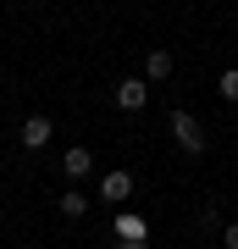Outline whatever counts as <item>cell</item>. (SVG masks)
I'll return each instance as SVG.
<instances>
[{
  "instance_id": "obj_1",
  "label": "cell",
  "mask_w": 238,
  "mask_h": 249,
  "mask_svg": "<svg viewBox=\"0 0 238 249\" xmlns=\"http://www.w3.org/2000/svg\"><path fill=\"white\" fill-rule=\"evenodd\" d=\"M172 139H177V150H188V155H205V127H200L188 111H172Z\"/></svg>"
},
{
  "instance_id": "obj_2",
  "label": "cell",
  "mask_w": 238,
  "mask_h": 249,
  "mask_svg": "<svg viewBox=\"0 0 238 249\" xmlns=\"http://www.w3.org/2000/svg\"><path fill=\"white\" fill-rule=\"evenodd\" d=\"M144 100H150V78H122L116 83V106L122 111H144Z\"/></svg>"
},
{
  "instance_id": "obj_3",
  "label": "cell",
  "mask_w": 238,
  "mask_h": 249,
  "mask_svg": "<svg viewBox=\"0 0 238 249\" xmlns=\"http://www.w3.org/2000/svg\"><path fill=\"white\" fill-rule=\"evenodd\" d=\"M128 194H133V172H106L100 178V199L106 205H128Z\"/></svg>"
},
{
  "instance_id": "obj_4",
  "label": "cell",
  "mask_w": 238,
  "mask_h": 249,
  "mask_svg": "<svg viewBox=\"0 0 238 249\" xmlns=\"http://www.w3.org/2000/svg\"><path fill=\"white\" fill-rule=\"evenodd\" d=\"M89 172H94V155H89L83 144H72V150H67V160H61V178H67V183H83Z\"/></svg>"
},
{
  "instance_id": "obj_5",
  "label": "cell",
  "mask_w": 238,
  "mask_h": 249,
  "mask_svg": "<svg viewBox=\"0 0 238 249\" xmlns=\"http://www.w3.org/2000/svg\"><path fill=\"white\" fill-rule=\"evenodd\" d=\"M116 238L122 244H150V222L144 216H116Z\"/></svg>"
},
{
  "instance_id": "obj_6",
  "label": "cell",
  "mask_w": 238,
  "mask_h": 249,
  "mask_svg": "<svg viewBox=\"0 0 238 249\" xmlns=\"http://www.w3.org/2000/svg\"><path fill=\"white\" fill-rule=\"evenodd\" d=\"M50 133H55V122H50V116H28V122H22V144H28V150L50 144Z\"/></svg>"
},
{
  "instance_id": "obj_7",
  "label": "cell",
  "mask_w": 238,
  "mask_h": 249,
  "mask_svg": "<svg viewBox=\"0 0 238 249\" xmlns=\"http://www.w3.org/2000/svg\"><path fill=\"white\" fill-rule=\"evenodd\" d=\"M172 50H150V55H144V78H150V83H166L172 78Z\"/></svg>"
},
{
  "instance_id": "obj_8",
  "label": "cell",
  "mask_w": 238,
  "mask_h": 249,
  "mask_svg": "<svg viewBox=\"0 0 238 249\" xmlns=\"http://www.w3.org/2000/svg\"><path fill=\"white\" fill-rule=\"evenodd\" d=\"M216 94L227 100V106H238V67H227V72L216 78Z\"/></svg>"
},
{
  "instance_id": "obj_9",
  "label": "cell",
  "mask_w": 238,
  "mask_h": 249,
  "mask_svg": "<svg viewBox=\"0 0 238 249\" xmlns=\"http://www.w3.org/2000/svg\"><path fill=\"white\" fill-rule=\"evenodd\" d=\"M89 211V199L78 194V188H67V194H61V216H83Z\"/></svg>"
},
{
  "instance_id": "obj_10",
  "label": "cell",
  "mask_w": 238,
  "mask_h": 249,
  "mask_svg": "<svg viewBox=\"0 0 238 249\" xmlns=\"http://www.w3.org/2000/svg\"><path fill=\"white\" fill-rule=\"evenodd\" d=\"M200 227H205V232H221V216H216V205H205V211H200Z\"/></svg>"
},
{
  "instance_id": "obj_11",
  "label": "cell",
  "mask_w": 238,
  "mask_h": 249,
  "mask_svg": "<svg viewBox=\"0 0 238 249\" xmlns=\"http://www.w3.org/2000/svg\"><path fill=\"white\" fill-rule=\"evenodd\" d=\"M221 244H227V249H238V222H227V227H221Z\"/></svg>"
},
{
  "instance_id": "obj_12",
  "label": "cell",
  "mask_w": 238,
  "mask_h": 249,
  "mask_svg": "<svg viewBox=\"0 0 238 249\" xmlns=\"http://www.w3.org/2000/svg\"><path fill=\"white\" fill-rule=\"evenodd\" d=\"M116 249H150V244H116Z\"/></svg>"
}]
</instances>
